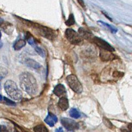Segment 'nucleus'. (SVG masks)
<instances>
[{"mask_svg": "<svg viewBox=\"0 0 132 132\" xmlns=\"http://www.w3.org/2000/svg\"><path fill=\"white\" fill-rule=\"evenodd\" d=\"M20 85L22 89L31 96L36 95L38 86L34 76L28 72H24L19 76Z\"/></svg>", "mask_w": 132, "mask_h": 132, "instance_id": "obj_1", "label": "nucleus"}, {"mask_svg": "<svg viewBox=\"0 0 132 132\" xmlns=\"http://www.w3.org/2000/svg\"><path fill=\"white\" fill-rule=\"evenodd\" d=\"M24 23L27 26L30 27H33L34 29L35 30L38 34L40 36H43L49 40H54L57 37V34L55 31L49 27L41 25L40 24L35 23L28 20H23Z\"/></svg>", "mask_w": 132, "mask_h": 132, "instance_id": "obj_2", "label": "nucleus"}, {"mask_svg": "<svg viewBox=\"0 0 132 132\" xmlns=\"http://www.w3.org/2000/svg\"><path fill=\"white\" fill-rule=\"evenodd\" d=\"M4 89L7 94L12 99L19 101L22 99V92L17 87L16 83L12 80H7L4 84Z\"/></svg>", "mask_w": 132, "mask_h": 132, "instance_id": "obj_3", "label": "nucleus"}, {"mask_svg": "<svg viewBox=\"0 0 132 132\" xmlns=\"http://www.w3.org/2000/svg\"><path fill=\"white\" fill-rule=\"evenodd\" d=\"M65 36L70 43L75 45H80L83 43V39L80 35L74 30L71 29H66Z\"/></svg>", "mask_w": 132, "mask_h": 132, "instance_id": "obj_4", "label": "nucleus"}, {"mask_svg": "<svg viewBox=\"0 0 132 132\" xmlns=\"http://www.w3.org/2000/svg\"><path fill=\"white\" fill-rule=\"evenodd\" d=\"M68 84L73 91L77 94H80L83 91V87L81 83L75 75H69L67 77Z\"/></svg>", "mask_w": 132, "mask_h": 132, "instance_id": "obj_5", "label": "nucleus"}, {"mask_svg": "<svg viewBox=\"0 0 132 132\" xmlns=\"http://www.w3.org/2000/svg\"><path fill=\"white\" fill-rule=\"evenodd\" d=\"M93 43H94L97 46L101 48L102 50L109 51L110 52H113L115 51L114 48L110 44L100 37L94 36L92 40Z\"/></svg>", "mask_w": 132, "mask_h": 132, "instance_id": "obj_6", "label": "nucleus"}, {"mask_svg": "<svg viewBox=\"0 0 132 132\" xmlns=\"http://www.w3.org/2000/svg\"><path fill=\"white\" fill-rule=\"evenodd\" d=\"M61 123L66 129L69 131H74L79 128L78 124L74 120L69 119L68 118H62Z\"/></svg>", "mask_w": 132, "mask_h": 132, "instance_id": "obj_7", "label": "nucleus"}, {"mask_svg": "<svg viewBox=\"0 0 132 132\" xmlns=\"http://www.w3.org/2000/svg\"><path fill=\"white\" fill-rule=\"evenodd\" d=\"M100 57L101 60L103 61H108L113 60L115 59V56L114 55L112 52L107 50L101 49L100 53Z\"/></svg>", "mask_w": 132, "mask_h": 132, "instance_id": "obj_8", "label": "nucleus"}, {"mask_svg": "<svg viewBox=\"0 0 132 132\" xmlns=\"http://www.w3.org/2000/svg\"><path fill=\"white\" fill-rule=\"evenodd\" d=\"M53 93L55 95L60 98L65 97L64 96L66 95V89L63 85L58 84L54 89Z\"/></svg>", "mask_w": 132, "mask_h": 132, "instance_id": "obj_9", "label": "nucleus"}, {"mask_svg": "<svg viewBox=\"0 0 132 132\" xmlns=\"http://www.w3.org/2000/svg\"><path fill=\"white\" fill-rule=\"evenodd\" d=\"M78 33L82 37L83 39H84L88 40H92L93 37H94L93 34L90 31L83 28V27H80L78 29Z\"/></svg>", "mask_w": 132, "mask_h": 132, "instance_id": "obj_10", "label": "nucleus"}, {"mask_svg": "<svg viewBox=\"0 0 132 132\" xmlns=\"http://www.w3.org/2000/svg\"><path fill=\"white\" fill-rule=\"evenodd\" d=\"M45 122L49 125L50 127H53L58 121V118L56 116L52 113H49L44 120Z\"/></svg>", "mask_w": 132, "mask_h": 132, "instance_id": "obj_11", "label": "nucleus"}, {"mask_svg": "<svg viewBox=\"0 0 132 132\" xmlns=\"http://www.w3.org/2000/svg\"><path fill=\"white\" fill-rule=\"evenodd\" d=\"M58 106L63 111L67 110L69 108V103L68 99L65 97H62L58 102Z\"/></svg>", "mask_w": 132, "mask_h": 132, "instance_id": "obj_12", "label": "nucleus"}, {"mask_svg": "<svg viewBox=\"0 0 132 132\" xmlns=\"http://www.w3.org/2000/svg\"><path fill=\"white\" fill-rule=\"evenodd\" d=\"M25 63L27 67L35 69H38L41 67V65L39 63H38L35 60L32 59H27L25 61Z\"/></svg>", "mask_w": 132, "mask_h": 132, "instance_id": "obj_13", "label": "nucleus"}, {"mask_svg": "<svg viewBox=\"0 0 132 132\" xmlns=\"http://www.w3.org/2000/svg\"><path fill=\"white\" fill-rule=\"evenodd\" d=\"M26 45V41L24 39H20L16 41L14 45H13V48H14L15 50L18 51L20 49H21L23 47H24Z\"/></svg>", "mask_w": 132, "mask_h": 132, "instance_id": "obj_14", "label": "nucleus"}, {"mask_svg": "<svg viewBox=\"0 0 132 132\" xmlns=\"http://www.w3.org/2000/svg\"><path fill=\"white\" fill-rule=\"evenodd\" d=\"M1 28L5 31V32H6V33H8L9 31H10V32H12L11 30V27H12V24L10 23L9 22H2L1 25H0Z\"/></svg>", "mask_w": 132, "mask_h": 132, "instance_id": "obj_15", "label": "nucleus"}, {"mask_svg": "<svg viewBox=\"0 0 132 132\" xmlns=\"http://www.w3.org/2000/svg\"><path fill=\"white\" fill-rule=\"evenodd\" d=\"M69 116H70L72 118H75V119H77L81 117V114L76 109V108H72L70 110H69Z\"/></svg>", "mask_w": 132, "mask_h": 132, "instance_id": "obj_16", "label": "nucleus"}, {"mask_svg": "<svg viewBox=\"0 0 132 132\" xmlns=\"http://www.w3.org/2000/svg\"><path fill=\"white\" fill-rule=\"evenodd\" d=\"M35 132H49L47 127L43 124H40L34 128Z\"/></svg>", "mask_w": 132, "mask_h": 132, "instance_id": "obj_17", "label": "nucleus"}, {"mask_svg": "<svg viewBox=\"0 0 132 132\" xmlns=\"http://www.w3.org/2000/svg\"><path fill=\"white\" fill-rule=\"evenodd\" d=\"M26 40L27 42L31 45H33V46H35L36 45V41L35 40L34 38L33 37V35L31 34L30 32H27L26 33Z\"/></svg>", "mask_w": 132, "mask_h": 132, "instance_id": "obj_18", "label": "nucleus"}, {"mask_svg": "<svg viewBox=\"0 0 132 132\" xmlns=\"http://www.w3.org/2000/svg\"><path fill=\"white\" fill-rule=\"evenodd\" d=\"M65 25L68 26H71L75 25V17L74 15L71 13L70 15H69L68 19L67 20V21L65 22Z\"/></svg>", "mask_w": 132, "mask_h": 132, "instance_id": "obj_19", "label": "nucleus"}, {"mask_svg": "<svg viewBox=\"0 0 132 132\" xmlns=\"http://www.w3.org/2000/svg\"><path fill=\"white\" fill-rule=\"evenodd\" d=\"M98 22L101 23V24H102V25H104L105 27H107V28H108L111 31V32H112L113 33H116L117 32L118 30H117L116 28H115V27H114V26L110 25H109V24L105 23L103 21H98Z\"/></svg>", "mask_w": 132, "mask_h": 132, "instance_id": "obj_20", "label": "nucleus"}, {"mask_svg": "<svg viewBox=\"0 0 132 132\" xmlns=\"http://www.w3.org/2000/svg\"><path fill=\"white\" fill-rule=\"evenodd\" d=\"M35 50L36 51V53L39 54L40 56L43 57H45L46 56V52L44 51V50L42 48H40V47L38 46H36L35 47Z\"/></svg>", "mask_w": 132, "mask_h": 132, "instance_id": "obj_21", "label": "nucleus"}, {"mask_svg": "<svg viewBox=\"0 0 132 132\" xmlns=\"http://www.w3.org/2000/svg\"><path fill=\"white\" fill-rule=\"evenodd\" d=\"M7 73H8V71L5 69L0 68V80H1L3 78L5 77Z\"/></svg>", "mask_w": 132, "mask_h": 132, "instance_id": "obj_22", "label": "nucleus"}, {"mask_svg": "<svg viewBox=\"0 0 132 132\" xmlns=\"http://www.w3.org/2000/svg\"><path fill=\"white\" fill-rule=\"evenodd\" d=\"M103 121L104 122V124H105V125L106 126H107L108 128H112L113 127V125L112 124V123H111V121L107 119V118H104V119H103Z\"/></svg>", "mask_w": 132, "mask_h": 132, "instance_id": "obj_23", "label": "nucleus"}, {"mask_svg": "<svg viewBox=\"0 0 132 132\" xmlns=\"http://www.w3.org/2000/svg\"><path fill=\"white\" fill-rule=\"evenodd\" d=\"M3 99H4V101L5 102H6L7 104H8V105H15V103L14 102L11 101V100H10L8 98H5V97H3Z\"/></svg>", "mask_w": 132, "mask_h": 132, "instance_id": "obj_24", "label": "nucleus"}, {"mask_svg": "<svg viewBox=\"0 0 132 132\" xmlns=\"http://www.w3.org/2000/svg\"><path fill=\"white\" fill-rule=\"evenodd\" d=\"M78 3L79 4V5H80L82 8L83 9H86V5H85V3L84 2V1H83V0H77Z\"/></svg>", "mask_w": 132, "mask_h": 132, "instance_id": "obj_25", "label": "nucleus"}, {"mask_svg": "<svg viewBox=\"0 0 132 132\" xmlns=\"http://www.w3.org/2000/svg\"><path fill=\"white\" fill-rule=\"evenodd\" d=\"M0 132H8V130L5 126H0Z\"/></svg>", "mask_w": 132, "mask_h": 132, "instance_id": "obj_26", "label": "nucleus"}, {"mask_svg": "<svg viewBox=\"0 0 132 132\" xmlns=\"http://www.w3.org/2000/svg\"><path fill=\"white\" fill-rule=\"evenodd\" d=\"M55 132H64V131H63V128L60 127V128H58V129L55 130Z\"/></svg>", "mask_w": 132, "mask_h": 132, "instance_id": "obj_27", "label": "nucleus"}, {"mask_svg": "<svg viewBox=\"0 0 132 132\" xmlns=\"http://www.w3.org/2000/svg\"><path fill=\"white\" fill-rule=\"evenodd\" d=\"M131 130H128V129H123L121 130V132H130Z\"/></svg>", "mask_w": 132, "mask_h": 132, "instance_id": "obj_28", "label": "nucleus"}, {"mask_svg": "<svg viewBox=\"0 0 132 132\" xmlns=\"http://www.w3.org/2000/svg\"><path fill=\"white\" fill-rule=\"evenodd\" d=\"M2 99H3V96L0 94V100H2Z\"/></svg>", "mask_w": 132, "mask_h": 132, "instance_id": "obj_29", "label": "nucleus"}, {"mask_svg": "<svg viewBox=\"0 0 132 132\" xmlns=\"http://www.w3.org/2000/svg\"><path fill=\"white\" fill-rule=\"evenodd\" d=\"M2 46V44L0 42V48H1Z\"/></svg>", "mask_w": 132, "mask_h": 132, "instance_id": "obj_30", "label": "nucleus"}, {"mask_svg": "<svg viewBox=\"0 0 132 132\" xmlns=\"http://www.w3.org/2000/svg\"><path fill=\"white\" fill-rule=\"evenodd\" d=\"M1 31H0V40H1Z\"/></svg>", "mask_w": 132, "mask_h": 132, "instance_id": "obj_31", "label": "nucleus"}]
</instances>
